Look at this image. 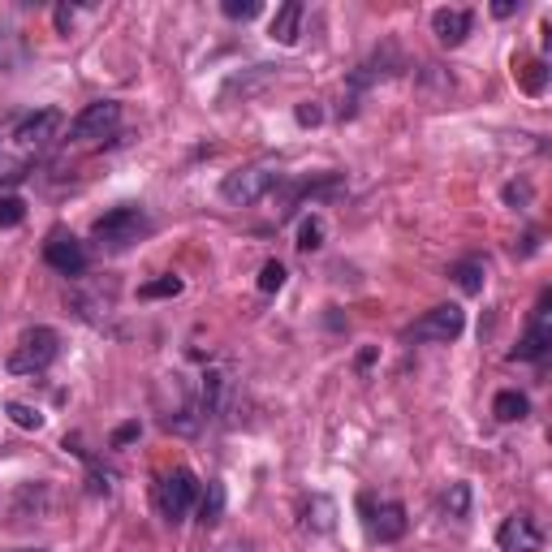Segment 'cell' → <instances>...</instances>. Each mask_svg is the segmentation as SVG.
<instances>
[{
  "mask_svg": "<svg viewBox=\"0 0 552 552\" xmlns=\"http://www.w3.org/2000/svg\"><path fill=\"white\" fill-rule=\"evenodd\" d=\"M44 264L52 272H61V276H78L82 268H87V246H82L74 233H52V238L44 242Z\"/></svg>",
  "mask_w": 552,
  "mask_h": 552,
  "instance_id": "cell-10",
  "label": "cell"
},
{
  "mask_svg": "<svg viewBox=\"0 0 552 552\" xmlns=\"http://www.w3.org/2000/svg\"><path fill=\"white\" fill-rule=\"evenodd\" d=\"M225 552H251V548H238V544H233V548H225Z\"/></svg>",
  "mask_w": 552,
  "mask_h": 552,
  "instance_id": "cell-35",
  "label": "cell"
},
{
  "mask_svg": "<svg viewBox=\"0 0 552 552\" xmlns=\"http://www.w3.org/2000/svg\"><path fill=\"white\" fill-rule=\"evenodd\" d=\"M315 518H307V527H315V531H333V514H337V509H333V501H328V496H315Z\"/></svg>",
  "mask_w": 552,
  "mask_h": 552,
  "instance_id": "cell-27",
  "label": "cell"
},
{
  "mask_svg": "<svg viewBox=\"0 0 552 552\" xmlns=\"http://www.w3.org/2000/svg\"><path fill=\"white\" fill-rule=\"evenodd\" d=\"M69 22H74V9H57V26H61V31H69Z\"/></svg>",
  "mask_w": 552,
  "mask_h": 552,
  "instance_id": "cell-33",
  "label": "cell"
},
{
  "mask_svg": "<svg viewBox=\"0 0 552 552\" xmlns=\"http://www.w3.org/2000/svg\"><path fill=\"white\" fill-rule=\"evenodd\" d=\"M527 393H518V389H501L496 393V402H492V414H496V423H522L527 419Z\"/></svg>",
  "mask_w": 552,
  "mask_h": 552,
  "instance_id": "cell-16",
  "label": "cell"
},
{
  "mask_svg": "<svg viewBox=\"0 0 552 552\" xmlns=\"http://www.w3.org/2000/svg\"><path fill=\"white\" fill-rule=\"evenodd\" d=\"M13 552H48V548H13Z\"/></svg>",
  "mask_w": 552,
  "mask_h": 552,
  "instance_id": "cell-34",
  "label": "cell"
},
{
  "mask_svg": "<svg viewBox=\"0 0 552 552\" xmlns=\"http://www.w3.org/2000/svg\"><path fill=\"white\" fill-rule=\"evenodd\" d=\"M117 126H121V104L117 100H95L74 117L69 138H74V143H100V138L117 134Z\"/></svg>",
  "mask_w": 552,
  "mask_h": 552,
  "instance_id": "cell-6",
  "label": "cell"
},
{
  "mask_svg": "<svg viewBox=\"0 0 552 552\" xmlns=\"http://www.w3.org/2000/svg\"><path fill=\"white\" fill-rule=\"evenodd\" d=\"M496 548L501 552H544V531L535 527L527 514H509L496 531Z\"/></svg>",
  "mask_w": 552,
  "mask_h": 552,
  "instance_id": "cell-11",
  "label": "cell"
},
{
  "mask_svg": "<svg viewBox=\"0 0 552 552\" xmlns=\"http://www.w3.org/2000/svg\"><path fill=\"white\" fill-rule=\"evenodd\" d=\"M259 0H225V5H220V13H225V18H233V22H251V18H259Z\"/></svg>",
  "mask_w": 552,
  "mask_h": 552,
  "instance_id": "cell-26",
  "label": "cell"
},
{
  "mask_svg": "<svg viewBox=\"0 0 552 552\" xmlns=\"http://www.w3.org/2000/svg\"><path fill=\"white\" fill-rule=\"evenodd\" d=\"M449 281L462 289V294H483V281H488V272H483L479 259H458V264H449Z\"/></svg>",
  "mask_w": 552,
  "mask_h": 552,
  "instance_id": "cell-17",
  "label": "cell"
},
{
  "mask_svg": "<svg viewBox=\"0 0 552 552\" xmlns=\"http://www.w3.org/2000/svg\"><path fill=\"white\" fill-rule=\"evenodd\" d=\"M26 220V203L18 195H0V229H18Z\"/></svg>",
  "mask_w": 552,
  "mask_h": 552,
  "instance_id": "cell-24",
  "label": "cell"
},
{
  "mask_svg": "<svg viewBox=\"0 0 552 552\" xmlns=\"http://www.w3.org/2000/svg\"><path fill=\"white\" fill-rule=\"evenodd\" d=\"M5 414H9V419L18 423V427H26V432H39V427H44V414H39L35 406H26V402H9Z\"/></svg>",
  "mask_w": 552,
  "mask_h": 552,
  "instance_id": "cell-23",
  "label": "cell"
},
{
  "mask_svg": "<svg viewBox=\"0 0 552 552\" xmlns=\"http://www.w3.org/2000/svg\"><path fill=\"white\" fill-rule=\"evenodd\" d=\"M324 246V220L320 216H307L298 229V251H320Z\"/></svg>",
  "mask_w": 552,
  "mask_h": 552,
  "instance_id": "cell-22",
  "label": "cell"
},
{
  "mask_svg": "<svg viewBox=\"0 0 552 552\" xmlns=\"http://www.w3.org/2000/svg\"><path fill=\"white\" fill-rule=\"evenodd\" d=\"M363 514H367V531H371V540H380V544H393V540H402L406 535V505L402 501H384V505H371L363 501Z\"/></svg>",
  "mask_w": 552,
  "mask_h": 552,
  "instance_id": "cell-9",
  "label": "cell"
},
{
  "mask_svg": "<svg viewBox=\"0 0 552 552\" xmlns=\"http://www.w3.org/2000/svg\"><path fill=\"white\" fill-rule=\"evenodd\" d=\"M320 121H324V108L320 104H298V126H320Z\"/></svg>",
  "mask_w": 552,
  "mask_h": 552,
  "instance_id": "cell-30",
  "label": "cell"
},
{
  "mask_svg": "<svg viewBox=\"0 0 552 552\" xmlns=\"http://www.w3.org/2000/svg\"><path fill=\"white\" fill-rule=\"evenodd\" d=\"M445 514L458 518V522L471 514V483H449V492H445Z\"/></svg>",
  "mask_w": 552,
  "mask_h": 552,
  "instance_id": "cell-20",
  "label": "cell"
},
{
  "mask_svg": "<svg viewBox=\"0 0 552 552\" xmlns=\"http://www.w3.org/2000/svg\"><path fill=\"white\" fill-rule=\"evenodd\" d=\"M492 13H496V18H514V13H518V5H514V0H496V5H492Z\"/></svg>",
  "mask_w": 552,
  "mask_h": 552,
  "instance_id": "cell-32",
  "label": "cell"
},
{
  "mask_svg": "<svg viewBox=\"0 0 552 552\" xmlns=\"http://www.w3.org/2000/svg\"><path fill=\"white\" fill-rule=\"evenodd\" d=\"M143 233H147V212L134 207V203H121V207H113V212H104L100 220H95L91 238L100 246H108V251H126V246L138 242Z\"/></svg>",
  "mask_w": 552,
  "mask_h": 552,
  "instance_id": "cell-3",
  "label": "cell"
},
{
  "mask_svg": "<svg viewBox=\"0 0 552 552\" xmlns=\"http://www.w3.org/2000/svg\"><path fill=\"white\" fill-rule=\"evenodd\" d=\"M220 509H225V488H220V483H207V496H203V527L220 522Z\"/></svg>",
  "mask_w": 552,
  "mask_h": 552,
  "instance_id": "cell-25",
  "label": "cell"
},
{
  "mask_svg": "<svg viewBox=\"0 0 552 552\" xmlns=\"http://www.w3.org/2000/svg\"><path fill=\"white\" fill-rule=\"evenodd\" d=\"M18 57H22V44H18V35H13V31H0V69L18 65Z\"/></svg>",
  "mask_w": 552,
  "mask_h": 552,
  "instance_id": "cell-28",
  "label": "cell"
},
{
  "mask_svg": "<svg viewBox=\"0 0 552 552\" xmlns=\"http://www.w3.org/2000/svg\"><path fill=\"white\" fill-rule=\"evenodd\" d=\"M518 87L527 91V95H544V87H548V65L544 61H527L518 69Z\"/></svg>",
  "mask_w": 552,
  "mask_h": 552,
  "instance_id": "cell-19",
  "label": "cell"
},
{
  "mask_svg": "<svg viewBox=\"0 0 552 552\" xmlns=\"http://www.w3.org/2000/svg\"><path fill=\"white\" fill-rule=\"evenodd\" d=\"M505 203L527 207V203H531V186H527V182H509V186H505Z\"/></svg>",
  "mask_w": 552,
  "mask_h": 552,
  "instance_id": "cell-29",
  "label": "cell"
},
{
  "mask_svg": "<svg viewBox=\"0 0 552 552\" xmlns=\"http://www.w3.org/2000/svg\"><path fill=\"white\" fill-rule=\"evenodd\" d=\"M466 333V311L453 307V302H440L423 315V320L410 324V341H432V345H449Z\"/></svg>",
  "mask_w": 552,
  "mask_h": 552,
  "instance_id": "cell-5",
  "label": "cell"
},
{
  "mask_svg": "<svg viewBox=\"0 0 552 552\" xmlns=\"http://www.w3.org/2000/svg\"><path fill=\"white\" fill-rule=\"evenodd\" d=\"M471 26H475V18H471V13H466V9H436V13H432V35H436L445 48H458V44H466Z\"/></svg>",
  "mask_w": 552,
  "mask_h": 552,
  "instance_id": "cell-13",
  "label": "cell"
},
{
  "mask_svg": "<svg viewBox=\"0 0 552 552\" xmlns=\"http://www.w3.org/2000/svg\"><path fill=\"white\" fill-rule=\"evenodd\" d=\"M276 186H281V164H276V160H255V164L233 169L225 182H220V195H225V203H233V207H251L259 199H268Z\"/></svg>",
  "mask_w": 552,
  "mask_h": 552,
  "instance_id": "cell-1",
  "label": "cell"
},
{
  "mask_svg": "<svg viewBox=\"0 0 552 552\" xmlns=\"http://www.w3.org/2000/svg\"><path fill=\"white\" fill-rule=\"evenodd\" d=\"M548 307H552V294H540V307H535L527 333L518 337V345H514V354H509V358H518V363H535V358L548 354V345H552V311Z\"/></svg>",
  "mask_w": 552,
  "mask_h": 552,
  "instance_id": "cell-7",
  "label": "cell"
},
{
  "mask_svg": "<svg viewBox=\"0 0 552 552\" xmlns=\"http://www.w3.org/2000/svg\"><path fill=\"white\" fill-rule=\"evenodd\" d=\"M281 289H285V264L281 259H268L259 268V294H281Z\"/></svg>",
  "mask_w": 552,
  "mask_h": 552,
  "instance_id": "cell-21",
  "label": "cell"
},
{
  "mask_svg": "<svg viewBox=\"0 0 552 552\" xmlns=\"http://www.w3.org/2000/svg\"><path fill=\"white\" fill-rule=\"evenodd\" d=\"M195 501H199V479H195V471H186V466H177V471H169L156 483V509L173 527L195 509Z\"/></svg>",
  "mask_w": 552,
  "mask_h": 552,
  "instance_id": "cell-4",
  "label": "cell"
},
{
  "mask_svg": "<svg viewBox=\"0 0 552 552\" xmlns=\"http://www.w3.org/2000/svg\"><path fill=\"white\" fill-rule=\"evenodd\" d=\"M182 276H173V272H164V276H156V281H147V285H138V298L143 302H156V298H177L182 294Z\"/></svg>",
  "mask_w": 552,
  "mask_h": 552,
  "instance_id": "cell-18",
  "label": "cell"
},
{
  "mask_svg": "<svg viewBox=\"0 0 552 552\" xmlns=\"http://www.w3.org/2000/svg\"><path fill=\"white\" fill-rule=\"evenodd\" d=\"M138 432H143L138 423H121L117 432H113V449H121V445H130V440H138Z\"/></svg>",
  "mask_w": 552,
  "mask_h": 552,
  "instance_id": "cell-31",
  "label": "cell"
},
{
  "mask_svg": "<svg viewBox=\"0 0 552 552\" xmlns=\"http://www.w3.org/2000/svg\"><path fill=\"white\" fill-rule=\"evenodd\" d=\"M57 354H61V337L52 333V328L35 324L18 337V345H13L9 371L13 376H39V371H48L52 363H57Z\"/></svg>",
  "mask_w": 552,
  "mask_h": 552,
  "instance_id": "cell-2",
  "label": "cell"
},
{
  "mask_svg": "<svg viewBox=\"0 0 552 552\" xmlns=\"http://www.w3.org/2000/svg\"><path fill=\"white\" fill-rule=\"evenodd\" d=\"M302 13H307V9H302V0H285V5L276 9L268 35H272L281 48H294V44H298V35H302Z\"/></svg>",
  "mask_w": 552,
  "mask_h": 552,
  "instance_id": "cell-14",
  "label": "cell"
},
{
  "mask_svg": "<svg viewBox=\"0 0 552 552\" xmlns=\"http://www.w3.org/2000/svg\"><path fill=\"white\" fill-rule=\"evenodd\" d=\"M268 82H276V65H251L246 74H238V78H229L225 82V91H220V100H233V95H255V91H264Z\"/></svg>",
  "mask_w": 552,
  "mask_h": 552,
  "instance_id": "cell-15",
  "label": "cell"
},
{
  "mask_svg": "<svg viewBox=\"0 0 552 552\" xmlns=\"http://www.w3.org/2000/svg\"><path fill=\"white\" fill-rule=\"evenodd\" d=\"M61 108H35V113H26L18 121V130H13V143H18L22 151H39V147H48L52 138H57L61 130Z\"/></svg>",
  "mask_w": 552,
  "mask_h": 552,
  "instance_id": "cell-8",
  "label": "cell"
},
{
  "mask_svg": "<svg viewBox=\"0 0 552 552\" xmlns=\"http://www.w3.org/2000/svg\"><path fill=\"white\" fill-rule=\"evenodd\" d=\"M229 402V371L225 367H207L199 384V414L203 419H220Z\"/></svg>",
  "mask_w": 552,
  "mask_h": 552,
  "instance_id": "cell-12",
  "label": "cell"
}]
</instances>
